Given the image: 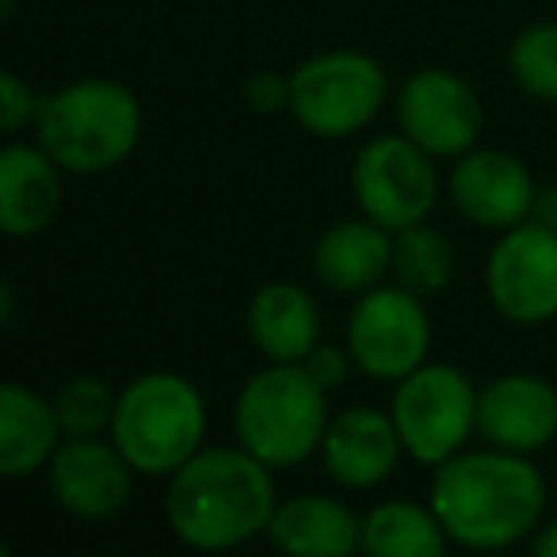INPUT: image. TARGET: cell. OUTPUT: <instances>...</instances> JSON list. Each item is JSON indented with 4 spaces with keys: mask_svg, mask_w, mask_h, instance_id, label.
Listing matches in <instances>:
<instances>
[{
    "mask_svg": "<svg viewBox=\"0 0 557 557\" xmlns=\"http://www.w3.org/2000/svg\"><path fill=\"white\" fill-rule=\"evenodd\" d=\"M432 511L450 542L466 549H504L527 539L546 511V481L516 450H473L435 466Z\"/></svg>",
    "mask_w": 557,
    "mask_h": 557,
    "instance_id": "1",
    "label": "cell"
},
{
    "mask_svg": "<svg viewBox=\"0 0 557 557\" xmlns=\"http://www.w3.org/2000/svg\"><path fill=\"white\" fill-rule=\"evenodd\" d=\"M271 466L245 447L191 455L169 481L164 516L191 549H233L271 527L275 516Z\"/></svg>",
    "mask_w": 557,
    "mask_h": 557,
    "instance_id": "2",
    "label": "cell"
},
{
    "mask_svg": "<svg viewBox=\"0 0 557 557\" xmlns=\"http://www.w3.org/2000/svg\"><path fill=\"white\" fill-rule=\"evenodd\" d=\"M39 146L73 176H96L134 153L141 138V108L119 81L88 77L47 96L35 115Z\"/></svg>",
    "mask_w": 557,
    "mask_h": 557,
    "instance_id": "3",
    "label": "cell"
},
{
    "mask_svg": "<svg viewBox=\"0 0 557 557\" xmlns=\"http://www.w3.org/2000/svg\"><path fill=\"white\" fill-rule=\"evenodd\" d=\"M329 389L302 363H271L245 382L233 405V428L245 450L271 470L298 466L329 432Z\"/></svg>",
    "mask_w": 557,
    "mask_h": 557,
    "instance_id": "4",
    "label": "cell"
},
{
    "mask_svg": "<svg viewBox=\"0 0 557 557\" xmlns=\"http://www.w3.org/2000/svg\"><path fill=\"white\" fill-rule=\"evenodd\" d=\"M207 432L202 397L184 374L153 371L134 379L119 394L111 443L123 450L134 473L172 478L191 455H199Z\"/></svg>",
    "mask_w": 557,
    "mask_h": 557,
    "instance_id": "5",
    "label": "cell"
},
{
    "mask_svg": "<svg viewBox=\"0 0 557 557\" xmlns=\"http://www.w3.org/2000/svg\"><path fill=\"white\" fill-rule=\"evenodd\" d=\"M386 70L356 50H333L290 73V115L318 138H351L382 111Z\"/></svg>",
    "mask_w": 557,
    "mask_h": 557,
    "instance_id": "6",
    "label": "cell"
},
{
    "mask_svg": "<svg viewBox=\"0 0 557 557\" xmlns=\"http://www.w3.org/2000/svg\"><path fill=\"white\" fill-rule=\"evenodd\" d=\"M394 424L420 466H440L466 447L478 428V389L458 367L424 363L397 382Z\"/></svg>",
    "mask_w": 557,
    "mask_h": 557,
    "instance_id": "7",
    "label": "cell"
},
{
    "mask_svg": "<svg viewBox=\"0 0 557 557\" xmlns=\"http://www.w3.org/2000/svg\"><path fill=\"white\" fill-rule=\"evenodd\" d=\"M351 195L371 222L401 233L420 225L440 199L432 153L412 138H374L351 164Z\"/></svg>",
    "mask_w": 557,
    "mask_h": 557,
    "instance_id": "8",
    "label": "cell"
},
{
    "mask_svg": "<svg viewBox=\"0 0 557 557\" xmlns=\"http://www.w3.org/2000/svg\"><path fill=\"white\" fill-rule=\"evenodd\" d=\"M432 325L409 287H371L348 321V351L363 374L379 382H401L428 363Z\"/></svg>",
    "mask_w": 557,
    "mask_h": 557,
    "instance_id": "9",
    "label": "cell"
},
{
    "mask_svg": "<svg viewBox=\"0 0 557 557\" xmlns=\"http://www.w3.org/2000/svg\"><path fill=\"white\" fill-rule=\"evenodd\" d=\"M485 287L493 306L516 325L557 318V230L519 222L488 252Z\"/></svg>",
    "mask_w": 557,
    "mask_h": 557,
    "instance_id": "10",
    "label": "cell"
},
{
    "mask_svg": "<svg viewBox=\"0 0 557 557\" xmlns=\"http://www.w3.org/2000/svg\"><path fill=\"white\" fill-rule=\"evenodd\" d=\"M397 119L405 138L432 157H462L473 149L485 123L481 100L462 77L447 70H420L397 96Z\"/></svg>",
    "mask_w": 557,
    "mask_h": 557,
    "instance_id": "11",
    "label": "cell"
},
{
    "mask_svg": "<svg viewBox=\"0 0 557 557\" xmlns=\"http://www.w3.org/2000/svg\"><path fill=\"white\" fill-rule=\"evenodd\" d=\"M131 473L134 466L123 450L96 435L62 443L47 466L50 496L77 519H111L123 511L131 500Z\"/></svg>",
    "mask_w": 557,
    "mask_h": 557,
    "instance_id": "12",
    "label": "cell"
},
{
    "mask_svg": "<svg viewBox=\"0 0 557 557\" xmlns=\"http://www.w3.org/2000/svg\"><path fill=\"white\" fill-rule=\"evenodd\" d=\"M534 195L539 187L527 164L504 149H470L450 172V202L481 230H511L527 222Z\"/></svg>",
    "mask_w": 557,
    "mask_h": 557,
    "instance_id": "13",
    "label": "cell"
},
{
    "mask_svg": "<svg viewBox=\"0 0 557 557\" xmlns=\"http://www.w3.org/2000/svg\"><path fill=\"white\" fill-rule=\"evenodd\" d=\"M478 432L500 450L534 455L557 435V389L539 374H500L478 394Z\"/></svg>",
    "mask_w": 557,
    "mask_h": 557,
    "instance_id": "14",
    "label": "cell"
},
{
    "mask_svg": "<svg viewBox=\"0 0 557 557\" xmlns=\"http://www.w3.org/2000/svg\"><path fill=\"white\" fill-rule=\"evenodd\" d=\"M405 443L394 424V412L379 409H344L329 420L321 440L325 473L344 488H374L397 470Z\"/></svg>",
    "mask_w": 557,
    "mask_h": 557,
    "instance_id": "15",
    "label": "cell"
},
{
    "mask_svg": "<svg viewBox=\"0 0 557 557\" xmlns=\"http://www.w3.org/2000/svg\"><path fill=\"white\" fill-rule=\"evenodd\" d=\"M62 207V169L42 146L12 141L0 153V230L9 237H35Z\"/></svg>",
    "mask_w": 557,
    "mask_h": 557,
    "instance_id": "16",
    "label": "cell"
},
{
    "mask_svg": "<svg viewBox=\"0 0 557 557\" xmlns=\"http://www.w3.org/2000/svg\"><path fill=\"white\" fill-rule=\"evenodd\" d=\"M268 534L283 554L295 557H348L363 549V519L348 504L321 493L278 504Z\"/></svg>",
    "mask_w": 557,
    "mask_h": 557,
    "instance_id": "17",
    "label": "cell"
},
{
    "mask_svg": "<svg viewBox=\"0 0 557 557\" xmlns=\"http://www.w3.org/2000/svg\"><path fill=\"white\" fill-rule=\"evenodd\" d=\"M313 271L329 290L363 295L379 287L386 271H394V237L367 214L359 222H341L313 248Z\"/></svg>",
    "mask_w": 557,
    "mask_h": 557,
    "instance_id": "18",
    "label": "cell"
},
{
    "mask_svg": "<svg viewBox=\"0 0 557 557\" xmlns=\"http://www.w3.org/2000/svg\"><path fill=\"white\" fill-rule=\"evenodd\" d=\"M248 336L271 363H302L321 344L318 302L298 283H268L248 306Z\"/></svg>",
    "mask_w": 557,
    "mask_h": 557,
    "instance_id": "19",
    "label": "cell"
},
{
    "mask_svg": "<svg viewBox=\"0 0 557 557\" xmlns=\"http://www.w3.org/2000/svg\"><path fill=\"white\" fill-rule=\"evenodd\" d=\"M62 420L54 401L39 397L27 386L0 389V473L4 478H32L50 466L62 447Z\"/></svg>",
    "mask_w": 557,
    "mask_h": 557,
    "instance_id": "20",
    "label": "cell"
},
{
    "mask_svg": "<svg viewBox=\"0 0 557 557\" xmlns=\"http://www.w3.org/2000/svg\"><path fill=\"white\" fill-rule=\"evenodd\" d=\"M450 546L440 516L432 504L389 500L367 511L363 519V549L379 557H443Z\"/></svg>",
    "mask_w": 557,
    "mask_h": 557,
    "instance_id": "21",
    "label": "cell"
},
{
    "mask_svg": "<svg viewBox=\"0 0 557 557\" xmlns=\"http://www.w3.org/2000/svg\"><path fill=\"white\" fill-rule=\"evenodd\" d=\"M394 275L412 295H440L455 275V248L432 225H409L394 237Z\"/></svg>",
    "mask_w": 557,
    "mask_h": 557,
    "instance_id": "22",
    "label": "cell"
},
{
    "mask_svg": "<svg viewBox=\"0 0 557 557\" xmlns=\"http://www.w3.org/2000/svg\"><path fill=\"white\" fill-rule=\"evenodd\" d=\"M50 401H54V412L62 420V432L70 440H88V435L111 432L119 397L111 394V386L103 379L77 374V379L62 382Z\"/></svg>",
    "mask_w": 557,
    "mask_h": 557,
    "instance_id": "23",
    "label": "cell"
},
{
    "mask_svg": "<svg viewBox=\"0 0 557 557\" xmlns=\"http://www.w3.org/2000/svg\"><path fill=\"white\" fill-rule=\"evenodd\" d=\"M508 70L534 100L557 103V24H534L511 42Z\"/></svg>",
    "mask_w": 557,
    "mask_h": 557,
    "instance_id": "24",
    "label": "cell"
},
{
    "mask_svg": "<svg viewBox=\"0 0 557 557\" xmlns=\"http://www.w3.org/2000/svg\"><path fill=\"white\" fill-rule=\"evenodd\" d=\"M42 103L32 96V88L24 85V81L16 77L12 70L0 73V126H4V134H16L24 123H32L35 115H39Z\"/></svg>",
    "mask_w": 557,
    "mask_h": 557,
    "instance_id": "25",
    "label": "cell"
},
{
    "mask_svg": "<svg viewBox=\"0 0 557 557\" xmlns=\"http://www.w3.org/2000/svg\"><path fill=\"white\" fill-rule=\"evenodd\" d=\"M245 100L260 115H278V111H290V77H278V73H256L245 85Z\"/></svg>",
    "mask_w": 557,
    "mask_h": 557,
    "instance_id": "26",
    "label": "cell"
},
{
    "mask_svg": "<svg viewBox=\"0 0 557 557\" xmlns=\"http://www.w3.org/2000/svg\"><path fill=\"white\" fill-rule=\"evenodd\" d=\"M348 363H356V359H351V351H341L336 344H318V348H313L310 356L302 359V367L325 389L341 386V382L348 379Z\"/></svg>",
    "mask_w": 557,
    "mask_h": 557,
    "instance_id": "27",
    "label": "cell"
},
{
    "mask_svg": "<svg viewBox=\"0 0 557 557\" xmlns=\"http://www.w3.org/2000/svg\"><path fill=\"white\" fill-rule=\"evenodd\" d=\"M531 218L542 225H549V230H557V187H542V191L534 195Z\"/></svg>",
    "mask_w": 557,
    "mask_h": 557,
    "instance_id": "28",
    "label": "cell"
},
{
    "mask_svg": "<svg viewBox=\"0 0 557 557\" xmlns=\"http://www.w3.org/2000/svg\"><path fill=\"white\" fill-rule=\"evenodd\" d=\"M534 554L539 557H557V519L546 527H539V534H534Z\"/></svg>",
    "mask_w": 557,
    "mask_h": 557,
    "instance_id": "29",
    "label": "cell"
}]
</instances>
